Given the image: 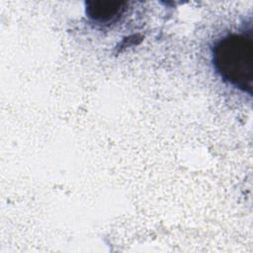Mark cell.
I'll return each mask as SVG.
<instances>
[{
  "label": "cell",
  "instance_id": "2",
  "mask_svg": "<svg viewBox=\"0 0 253 253\" xmlns=\"http://www.w3.org/2000/svg\"><path fill=\"white\" fill-rule=\"evenodd\" d=\"M125 2H86V15L94 24L108 26L119 20L126 10Z\"/></svg>",
  "mask_w": 253,
  "mask_h": 253
},
{
  "label": "cell",
  "instance_id": "1",
  "mask_svg": "<svg viewBox=\"0 0 253 253\" xmlns=\"http://www.w3.org/2000/svg\"><path fill=\"white\" fill-rule=\"evenodd\" d=\"M211 63L228 85L251 94L253 87V39L251 31L228 33L215 41Z\"/></svg>",
  "mask_w": 253,
  "mask_h": 253
}]
</instances>
